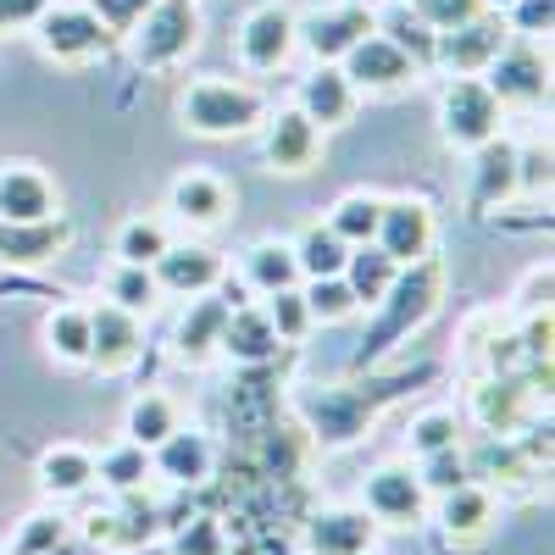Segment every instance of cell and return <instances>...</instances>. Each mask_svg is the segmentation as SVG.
Returning a JSON list of instances; mask_svg holds the SVG:
<instances>
[{"mask_svg":"<svg viewBox=\"0 0 555 555\" xmlns=\"http://www.w3.org/2000/svg\"><path fill=\"white\" fill-rule=\"evenodd\" d=\"M467 467H473V478H489V483H533L539 478V467L512 439H483L478 450H467Z\"/></svg>","mask_w":555,"mask_h":555,"instance_id":"31","label":"cell"},{"mask_svg":"<svg viewBox=\"0 0 555 555\" xmlns=\"http://www.w3.org/2000/svg\"><path fill=\"white\" fill-rule=\"evenodd\" d=\"M373 28H378V12L345 0V7L311 12L295 23V51H311V62H345V51H356Z\"/></svg>","mask_w":555,"mask_h":555,"instance_id":"8","label":"cell"},{"mask_svg":"<svg viewBox=\"0 0 555 555\" xmlns=\"http://www.w3.org/2000/svg\"><path fill=\"white\" fill-rule=\"evenodd\" d=\"M267 322L278 328V339H284V345H295V339H306V334L317 328L311 311H306L300 284H295V289H278V295H267Z\"/></svg>","mask_w":555,"mask_h":555,"instance_id":"42","label":"cell"},{"mask_svg":"<svg viewBox=\"0 0 555 555\" xmlns=\"http://www.w3.org/2000/svg\"><path fill=\"white\" fill-rule=\"evenodd\" d=\"M555 339V322H550V306L544 311H528V322H522V334H517V350H522V366L528 361H550V345Z\"/></svg>","mask_w":555,"mask_h":555,"instance_id":"49","label":"cell"},{"mask_svg":"<svg viewBox=\"0 0 555 555\" xmlns=\"http://www.w3.org/2000/svg\"><path fill=\"white\" fill-rule=\"evenodd\" d=\"M444 444H461V423H455V411H423L411 423V450L416 455H434Z\"/></svg>","mask_w":555,"mask_h":555,"instance_id":"45","label":"cell"},{"mask_svg":"<svg viewBox=\"0 0 555 555\" xmlns=\"http://www.w3.org/2000/svg\"><path fill=\"white\" fill-rule=\"evenodd\" d=\"M151 272H156L162 295H183V300H190V295H211L222 284V256L211 245H167Z\"/></svg>","mask_w":555,"mask_h":555,"instance_id":"17","label":"cell"},{"mask_svg":"<svg viewBox=\"0 0 555 555\" xmlns=\"http://www.w3.org/2000/svg\"><path fill=\"white\" fill-rule=\"evenodd\" d=\"M172 428H178V405H172L167 395H139V400L128 405V439H133V444L156 450Z\"/></svg>","mask_w":555,"mask_h":555,"instance_id":"36","label":"cell"},{"mask_svg":"<svg viewBox=\"0 0 555 555\" xmlns=\"http://www.w3.org/2000/svg\"><path fill=\"white\" fill-rule=\"evenodd\" d=\"M83 7L89 12H95L112 34H128L139 17H145V7H151V0H83Z\"/></svg>","mask_w":555,"mask_h":555,"instance_id":"51","label":"cell"},{"mask_svg":"<svg viewBox=\"0 0 555 555\" xmlns=\"http://www.w3.org/2000/svg\"><path fill=\"white\" fill-rule=\"evenodd\" d=\"M95 483V455L83 444H51L39 455V489L56 494V500H73Z\"/></svg>","mask_w":555,"mask_h":555,"instance_id":"29","label":"cell"},{"mask_svg":"<svg viewBox=\"0 0 555 555\" xmlns=\"http://www.w3.org/2000/svg\"><path fill=\"white\" fill-rule=\"evenodd\" d=\"M178 112H183V128H195L206 139H234L267 122V101L250 83H228V78H195L183 89Z\"/></svg>","mask_w":555,"mask_h":555,"instance_id":"3","label":"cell"},{"mask_svg":"<svg viewBox=\"0 0 555 555\" xmlns=\"http://www.w3.org/2000/svg\"><path fill=\"white\" fill-rule=\"evenodd\" d=\"M56 217V190L39 167H7L0 172V222H39Z\"/></svg>","mask_w":555,"mask_h":555,"instance_id":"25","label":"cell"},{"mask_svg":"<svg viewBox=\"0 0 555 555\" xmlns=\"http://www.w3.org/2000/svg\"><path fill=\"white\" fill-rule=\"evenodd\" d=\"M295 12L278 7V0H267V7H256L245 23H240V62L250 73H278L289 56H295Z\"/></svg>","mask_w":555,"mask_h":555,"instance_id":"12","label":"cell"},{"mask_svg":"<svg viewBox=\"0 0 555 555\" xmlns=\"http://www.w3.org/2000/svg\"><path fill=\"white\" fill-rule=\"evenodd\" d=\"M44 7H56V0H0V34L23 28V23H39Z\"/></svg>","mask_w":555,"mask_h":555,"instance_id":"52","label":"cell"},{"mask_svg":"<svg viewBox=\"0 0 555 555\" xmlns=\"http://www.w3.org/2000/svg\"><path fill=\"white\" fill-rule=\"evenodd\" d=\"M356 95H361V89L345 78L339 62H317V67L300 78V101H295V106H300L317 128H339V122L356 117Z\"/></svg>","mask_w":555,"mask_h":555,"instance_id":"20","label":"cell"},{"mask_svg":"<svg viewBox=\"0 0 555 555\" xmlns=\"http://www.w3.org/2000/svg\"><path fill=\"white\" fill-rule=\"evenodd\" d=\"M167 211L190 228H217L228 211H234V195L217 172H183L172 190H167Z\"/></svg>","mask_w":555,"mask_h":555,"instance_id":"23","label":"cell"},{"mask_svg":"<svg viewBox=\"0 0 555 555\" xmlns=\"http://www.w3.org/2000/svg\"><path fill=\"white\" fill-rule=\"evenodd\" d=\"M356 7H373V12H378V0H356Z\"/></svg>","mask_w":555,"mask_h":555,"instance_id":"55","label":"cell"},{"mask_svg":"<svg viewBox=\"0 0 555 555\" xmlns=\"http://www.w3.org/2000/svg\"><path fill=\"white\" fill-rule=\"evenodd\" d=\"M373 245L400 267L416 256H434V206L428 201H384Z\"/></svg>","mask_w":555,"mask_h":555,"instance_id":"13","label":"cell"},{"mask_svg":"<svg viewBox=\"0 0 555 555\" xmlns=\"http://www.w3.org/2000/svg\"><path fill=\"white\" fill-rule=\"evenodd\" d=\"M167 555H228V533L217 517H190V522H178Z\"/></svg>","mask_w":555,"mask_h":555,"instance_id":"44","label":"cell"},{"mask_svg":"<svg viewBox=\"0 0 555 555\" xmlns=\"http://www.w3.org/2000/svg\"><path fill=\"white\" fill-rule=\"evenodd\" d=\"M483 7H489V0H416V17H423L434 34H444V28H455V23L478 17Z\"/></svg>","mask_w":555,"mask_h":555,"instance_id":"47","label":"cell"},{"mask_svg":"<svg viewBox=\"0 0 555 555\" xmlns=\"http://www.w3.org/2000/svg\"><path fill=\"white\" fill-rule=\"evenodd\" d=\"M517 195H550V145L517 151Z\"/></svg>","mask_w":555,"mask_h":555,"instance_id":"48","label":"cell"},{"mask_svg":"<svg viewBox=\"0 0 555 555\" xmlns=\"http://www.w3.org/2000/svg\"><path fill=\"white\" fill-rule=\"evenodd\" d=\"M378 34L395 39L416 67H434V44H439V34H434L423 17H416V7H395V12H384V17H378Z\"/></svg>","mask_w":555,"mask_h":555,"instance_id":"34","label":"cell"},{"mask_svg":"<svg viewBox=\"0 0 555 555\" xmlns=\"http://www.w3.org/2000/svg\"><path fill=\"white\" fill-rule=\"evenodd\" d=\"M172 245V234H167V222L162 217H133V222H122V234H117V261H128V267H156V256Z\"/></svg>","mask_w":555,"mask_h":555,"instance_id":"37","label":"cell"},{"mask_svg":"<svg viewBox=\"0 0 555 555\" xmlns=\"http://www.w3.org/2000/svg\"><path fill=\"white\" fill-rule=\"evenodd\" d=\"M439 500V528L450 539H483L489 522H494V494L473 478V483H461L450 494H434Z\"/></svg>","mask_w":555,"mask_h":555,"instance_id":"27","label":"cell"},{"mask_svg":"<svg viewBox=\"0 0 555 555\" xmlns=\"http://www.w3.org/2000/svg\"><path fill=\"white\" fill-rule=\"evenodd\" d=\"M345 284H350V295L361 300V311H373L384 295H389V284H395V278H400V261H389L373 240H366V245H350V256H345Z\"/></svg>","mask_w":555,"mask_h":555,"instance_id":"28","label":"cell"},{"mask_svg":"<svg viewBox=\"0 0 555 555\" xmlns=\"http://www.w3.org/2000/svg\"><path fill=\"white\" fill-rule=\"evenodd\" d=\"M439 300H444V267H439L434 256L405 261L400 278L389 284V295L373 306V322H366L361 350L350 356V366H356V373H366L378 356H389L400 339H411L416 328H423V322L439 311Z\"/></svg>","mask_w":555,"mask_h":555,"instance_id":"2","label":"cell"},{"mask_svg":"<svg viewBox=\"0 0 555 555\" xmlns=\"http://www.w3.org/2000/svg\"><path fill=\"white\" fill-rule=\"evenodd\" d=\"M505 122V106L494 101V89L483 78H450L439 101V128L455 151H478L483 139H494Z\"/></svg>","mask_w":555,"mask_h":555,"instance_id":"5","label":"cell"},{"mask_svg":"<svg viewBox=\"0 0 555 555\" xmlns=\"http://www.w3.org/2000/svg\"><path fill=\"white\" fill-rule=\"evenodd\" d=\"M67 533H73V528H67V517H62V512H34V517L17 528L12 555H56V544H62Z\"/></svg>","mask_w":555,"mask_h":555,"instance_id":"43","label":"cell"},{"mask_svg":"<svg viewBox=\"0 0 555 555\" xmlns=\"http://www.w3.org/2000/svg\"><path fill=\"white\" fill-rule=\"evenodd\" d=\"M361 512L378 528H416L428 517V489L411 467H378L361 489Z\"/></svg>","mask_w":555,"mask_h":555,"instance_id":"9","label":"cell"},{"mask_svg":"<svg viewBox=\"0 0 555 555\" xmlns=\"http://www.w3.org/2000/svg\"><path fill=\"white\" fill-rule=\"evenodd\" d=\"M533 411H539V400L528 395L522 373H489V378L473 389V416H478V428H483L489 439L522 434V428L533 423Z\"/></svg>","mask_w":555,"mask_h":555,"instance_id":"11","label":"cell"},{"mask_svg":"<svg viewBox=\"0 0 555 555\" xmlns=\"http://www.w3.org/2000/svg\"><path fill=\"white\" fill-rule=\"evenodd\" d=\"M378 211H384V201L378 195H345L339 206H334V217H328V228L345 240V245H366L378 234Z\"/></svg>","mask_w":555,"mask_h":555,"instance_id":"40","label":"cell"},{"mask_svg":"<svg viewBox=\"0 0 555 555\" xmlns=\"http://www.w3.org/2000/svg\"><path fill=\"white\" fill-rule=\"evenodd\" d=\"M512 195H517V145L494 133L473 151V201L478 206H505Z\"/></svg>","mask_w":555,"mask_h":555,"instance_id":"26","label":"cell"},{"mask_svg":"<svg viewBox=\"0 0 555 555\" xmlns=\"http://www.w3.org/2000/svg\"><path fill=\"white\" fill-rule=\"evenodd\" d=\"M366 555H373V550H366Z\"/></svg>","mask_w":555,"mask_h":555,"instance_id":"57","label":"cell"},{"mask_svg":"<svg viewBox=\"0 0 555 555\" xmlns=\"http://www.w3.org/2000/svg\"><path fill=\"white\" fill-rule=\"evenodd\" d=\"M73 240V228L62 217H39V222H0V267L34 272L44 261H56Z\"/></svg>","mask_w":555,"mask_h":555,"instance_id":"18","label":"cell"},{"mask_svg":"<svg viewBox=\"0 0 555 555\" xmlns=\"http://www.w3.org/2000/svg\"><path fill=\"white\" fill-rule=\"evenodd\" d=\"M0 555H12V550H0Z\"/></svg>","mask_w":555,"mask_h":555,"instance_id":"56","label":"cell"},{"mask_svg":"<svg viewBox=\"0 0 555 555\" xmlns=\"http://www.w3.org/2000/svg\"><path fill=\"white\" fill-rule=\"evenodd\" d=\"M112 528H117V512H101V517H89L78 539H89L95 550H112Z\"/></svg>","mask_w":555,"mask_h":555,"instance_id":"53","label":"cell"},{"mask_svg":"<svg viewBox=\"0 0 555 555\" xmlns=\"http://www.w3.org/2000/svg\"><path fill=\"white\" fill-rule=\"evenodd\" d=\"M151 473H156V478H167V483H178V489L206 483V478H211V439L178 423V428L151 450Z\"/></svg>","mask_w":555,"mask_h":555,"instance_id":"22","label":"cell"},{"mask_svg":"<svg viewBox=\"0 0 555 555\" xmlns=\"http://www.w3.org/2000/svg\"><path fill=\"white\" fill-rule=\"evenodd\" d=\"M228 361H240V366H261L272 361L278 350H284V339H278V328L267 322V306H234L222 322V345H217Z\"/></svg>","mask_w":555,"mask_h":555,"instance_id":"24","label":"cell"},{"mask_svg":"<svg viewBox=\"0 0 555 555\" xmlns=\"http://www.w3.org/2000/svg\"><path fill=\"white\" fill-rule=\"evenodd\" d=\"M106 300L122 306V311H133V317H145V311L162 300L156 272H151V267H128V261H117V272L106 278Z\"/></svg>","mask_w":555,"mask_h":555,"instance_id":"38","label":"cell"},{"mask_svg":"<svg viewBox=\"0 0 555 555\" xmlns=\"http://www.w3.org/2000/svg\"><path fill=\"white\" fill-rule=\"evenodd\" d=\"M434 366H411V373H389V378H366V384H300L295 389V411L306 434L322 444V450H345L356 444L373 416L384 405H395L400 395H411L416 384H428Z\"/></svg>","mask_w":555,"mask_h":555,"instance_id":"1","label":"cell"},{"mask_svg":"<svg viewBox=\"0 0 555 555\" xmlns=\"http://www.w3.org/2000/svg\"><path fill=\"white\" fill-rule=\"evenodd\" d=\"M228 311H234V300L217 295V289H211V295H190V306H183L178 328H172V350H178L183 361H206V356H217Z\"/></svg>","mask_w":555,"mask_h":555,"instance_id":"21","label":"cell"},{"mask_svg":"<svg viewBox=\"0 0 555 555\" xmlns=\"http://www.w3.org/2000/svg\"><path fill=\"white\" fill-rule=\"evenodd\" d=\"M145 350V328H139V317L122 311V306H95L89 311V366H101V373H122V366L139 361Z\"/></svg>","mask_w":555,"mask_h":555,"instance_id":"14","label":"cell"},{"mask_svg":"<svg viewBox=\"0 0 555 555\" xmlns=\"http://www.w3.org/2000/svg\"><path fill=\"white\" fill-rule=\"evenodd\" d=\"M95 478L106 483V489H117V494H139L145 489V478H151V450L145 444H117V450H106L101 461H95Z\"/></svg>","mask_w":555,"mask_h":555,"instance_id":"35","label":"cell"},{"mask_svg":"<svg viewBox=\"0 0 555 555\" xmlns=\"http://www.w3.org/2000/svg\"><path fill=\"white\" fill-rule=\"evenodd\" d=\"M162 533V517L156 505H139L128 500V512H117V528H112V550H133V544H151Z\"/></svg>","mask_w":555,"mask_h":555,"instance_id":"46","label":"cell"},{"mask_svg":"<svg viewBox=\"0 0 555 555\" xmlns=\"http://www.w3.org/2000/svg\"><path fill=\"white\" fill-rule=\"evenodd\" d=\"M483 83L494 89L500 106H539L550 95V67H544L533 39H505V51L489 62Z\"/></svg>","mask_w":555,"mask_h":555,"instance_id":"10","label":"cell"},{"mask_svg":"<svg viewBox=\"0 0 555 555\" xmlns=\"http://www.w3.org/2000/svg\"><path fill=\"white\" fill-rule=\"evenodd\" d=\"M505 39H512V23H505L500 12H478V17H467V23H455V28H444L439 34V44H434V62L450 73V78H483L489 73V62L505 51Z\"/></svg>","mask_w":555,"mask_h":555,"instance_id":"6","label":"cell"},{"mask_svg":"<svg viewBox=\"0 0 555 555\" xmlns=\"http://www.w3.org/2000/svg\"><path fill=\"white\" fill-rule=\"evenodd\" d=\"M201 44V7L195 0H151L145 17L128 28V51L145 73L178 67Z\"/></svg>","mask_w":555,"mask_h":555,"instance_id":"4","label":"cell"},{"mask_svg":"<svg viewBox=\"0 0 555 555\" xmlns=\"http://www.w3.org/2000/svg\"><path fill=\"white\" fill-rule=\"evenodd\" d=\"M550 23H555V0H512V34L539 39L550 34Z\"/></svg>","mask_w":555,"mask_h":555,"instance_id":"50","label":"cell"},{"mask_svg":"<svg viewBox=\"0 0 555 555\" xmlns=\"http://www.w3.org/2000/svg\"><path fill=\"white\" fill-rule=\"evenodd\" d=\"M345 256H350V245L334 234L328 222H317V228H306V234L295 240V261H300V278H339L345 272Z\"/></svg>","mask_w":555,"mask_h":555,"instance_id":"33","label":"cell"},{"mask_svg":"<svg viewBox=\"0 0 555 555\" xmlns=\"http://www.w3.org/2000/svg\"><path fill=\"white\" fill-rule=\"evenodd\" d=\"M339 67H345V78H350L356 89H373V95H384V89H400V83H411L416 73H423V67H416L395 39H384L378 28L366 34L356 51H345Z\"/></svg>","mask_w":555,"mask_h":555,"instance_id":"15","label":"cell"},{"mask_svg":"<svg viewBox=\"0 0 555 555\" xmlns=\"http://www.w3.org/2000/svg\"><path fill=\"white\" fill-rule=\"evenodd\" d=\"M378 539V522L361 505H328L306 522V550L311 555H366Z\"/></svg>","mask_w":555,"mask_h":555,"instance_id":"19","label":"cell"},{"mask_svg":"<svg viewBox=\"0 0 555 555\" xmlns=\"http://www.w3.org/2000/svg\"><path fill=\"white\" fill-rule=\"evenodd\" d=\"M267 162H272V172H311L317 167V156H322V128L300 112V106H289V112H278V117H267Z\"/></svg>","mask_w":555,"mask_h":555,"instance_id":"16","label":"cell"},{"mask_svg":"<svg viewBox=\"0 0 555 555\" xmlns=\"http://www.w3.org/2000/svg\"><path fill=\"white\" fill-rule=\"evenodd\" d=\"M300 295H306L311 322H345V317L361 311V300L350 295L345 278H300Z\"/></svg>","mask_w":555,"mask_h":555,"instance_id":"39","label":"cell"},{"mask_svg":"<svg viewBox=\"0 0 555 555\" xmlns=\"http://www.w3.org/2000/svg\"><path fill=\"white\" fill-rule=\"evenodd\" d=\"M245 284L256 295H278V289H295L300 284V261H295V245L284 240H261L245 250Z\"/></svg>","mask_w":555,"mask_h":555,"instance_id":"30","label":"cell"},{"mask_svg":"<svg viewBox=\"0 0 555 555\" xmlns=\"http://www.w3.org/2000/svg\"><path fill=\"white\" fill-rule=\"evenodd\" d=\"M39 28V51L51 56V62H67V67H78V62H95V56H106L112 51V28L95 17L78 0V7H44V17L34 23Z\"/></svg>","mask_w":555,"mask_h":555,"instance_id":"7","label":"cell"},{"mask_svg":"<svg viewBox=\"0 0 555 555\" xmlns=\"http://www.w3.org/2000/svg\"><path fill=\"white\" fill-rule=\"evenodd\" d=\"M44 345L67 366H89V311L83 306H56L44 317Z\"/></svg>","mask_w":555,"mask_h":555,"instance_id":"32","label":"cell"},{"mask_svg":"<svg viewBox=\"0 0 555 555\" xmlns=\"http://www.w3.org/2000/svg\"><path fill=\"white\" fill-rule=\"evenodd\" d=\"M117 555H167V544L151 539V544H133V550H117Z\"/></svg>","mask_w":555,"mask_h":555,"instance_id":"54","label":"cell"},{"mask_svg":"<svg viewBox=\"0 0 555 555\" xmlns=\"http://www.w3.org/2000/svg\"><path fill=\"white\" fill-rule=\"evenodd\" d=\"M416 478H423L428 500H434V494H450V489H461V483H473L467 450H461V444H444V450L423 455V467H416Z\"/></svg>","mask_w":555,"mask_h":555,"instance_id":"41","label":"cell"}]
</instances>
